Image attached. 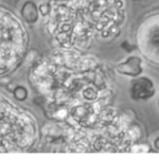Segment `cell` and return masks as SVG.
I'll return each instance as SVG.
<instances>
[{"instance_id": "2", "label": "cell", "mask_w": 159, "mask_h": 160, "mask_svg": "<svg viewBox=\"0 0 159 160\" xmlns=\"http://www.w3.org/2000/svg\"><path fill=\"white\" fill-rule=\"evenodd\" d=\"M155 147H156L157 150H159V137L155 141Z\"/></svg>"}, {"instance_id": "1", "label": "cell", "mask_w": 159, "mask_h": 160, "mask_svg": "<svg viewBox=\"0 0 159 160\" xmlns=\"http://www.w3.org/2000/svg\"><path fill=\"white\" fill-rule=\"evenodd\" d=\"M22 14L28 22H35L38 18V10L33 2H27L22 9Z\"/></svg>"}]
</instances>
